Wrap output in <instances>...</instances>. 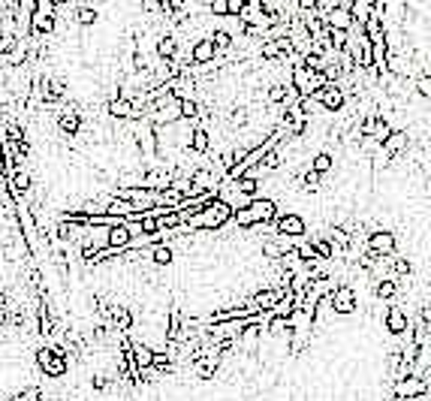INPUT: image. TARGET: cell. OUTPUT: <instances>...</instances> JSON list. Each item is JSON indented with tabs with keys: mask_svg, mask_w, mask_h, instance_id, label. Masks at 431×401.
I'll use <instances>...</instances> for the list:
<instances>
[{
	"mask_svg": "<svg viewBox=\"0 0 431 401\" xmlns=\"http://www.w3.org/2000/svg\"><path fill=\"white\" fill-rule=\"evenodd\" d=\"M317 100H320V106L326 112H341L347 106V94L341 85H335V82H326L323 85V90H317Z\"/></svg>",
	"mask_w": 431,
	"mask_h": 401,
	"instance_id": "6",
	"label": "cell"
},
{
	"mask_svg": "<svg viewBox=\"0 0 431 401\" xmlns=\"http://www.w3.org/2000/svg\"><path fill=\"white\" fill-rule=\"evenodd\" d=\"M230 221H232V208L214 196V199H211L206 208H199V211H196V215H190V217H187V221H184V230L217 232V230H223V226L230 223Z\"/></svg>",
	"mask_w": 431,
	"mask_h": 401,
	"instance_id": "1",
	"label": "cell"
},
{
	"mask_svg": "<svg viewBox=\"0 0 431 401\" xmlns=\"http://www.w3.org/2000/svg\"><path fill=\"white\" fill-rule=\"evenodd\" d=\"M36 365L42 368L45 377H64L66 374V350L64 347H40L36 350Z\"/></svg>",
	"mask_w": 431,
	"mask_h": 401,
	"instance_id": "3",
	"label": "cell"
},
{
	"mask_svg": "<svg viewBox=\"0 0 431 401\" xmlns=\"http://www.w3.org/2000/svg\"><path fill=\"white\" fill-rule=\"evenodd\" d=\"M395 232H389V230H377V232H368V239H365V247H368V254H374V256H392L395 254Z\"/></svg>",
	"mask_w": 431,
	"mask_h": 401,
	"instance_id": "4",
	"label": "cell"
},
{
	"mask_svg": "<svg viewBox=\"0 0 431 401\" xmlns=\"http://www.w3.org/2000/svg\"><path fill=\"white\" fill-rule=\"evenodd\" d=\"M58 130L66 136H75L82 130V112L75 106H66L64 112H58Z\"/></svg>",
	"mask_w": 431,
	"mask_h": 401,
	"instance_id": "10",
	"label": "cell"
},
{
	"mask_svg": "<svg viewBox=\"0 0 431 401\" xmlns=\"http://www.w3.org/2000/svg\"><path fill=\"white\" fill-rule=\"evenodd\" d=\"M178 36H172V34H160L157 36V45H154V51H157V58H172L178 51Z\"/></svg>",
	"mask_w": 431,
	"mask_h": 401,
	"instance_id": "17",
	"label": "cell"
},
{
	"mask_svg": "<svg viewBox=\"0 0 431 401\" xmlns=\"http://www.w3.org/2000/svg\"><path fill=\"white\" fill-rule=\"evenodd\" d=\"M106 387H109V377H106V374H97V377H94V389H106Z\"/></svg>",
	"mask_w": 431,
	"mask_h": 401,
	"instance_id": "30",
	"label": "cell"
},
{
	"mask_svg": "<svg viewBox=\"0 0 431 401\" xmlns=\"http://www.w3.org/2000/svg\"><path fill=\"white\" fill-rule=\"evenodd\" d=\"M311 169H314V172H320V175H326V172L332 169V154H326V151H320V154L314 157Z\"/></svg>",
	"mask_w": 431,
	"mask_h": 401,
	"instance_id": "23",
	"label": "cell"
},
{
	"mask_svg": "<svg viewBox=\"0 0 431 401\" xmlns=\"http://www.w3.org/2000/svg\"><path fill=\"white\" fill-rule=\"evenodd\" d=\"M284 290H286V287H269V290H260V293H254V296H251V302H254L256 308H260V311H269V308H271L278 299L284 296Z\"/></svg>",
	"mask_w": 431,
	"mask_h": 401,
	"instance_id": "13",
	"label": "cell"
},
{
	"mask_svg": "<svg viewBox=\"0 0 431 401\" xmlns=\"http://www.w3.org/2000/svg\"><path fill=\"white\" fill-rule=\"evenodd\" d=\"M133 206L127 199H121V196H109V202H106V215H112V217H121L124 221L127 215H133Z\"/></svg>",
	"mask_w": 431,
	"mask_h": 401,
	"instance_id": "18",
	"label": "cell"
},
{
	"mask_svg": "<svg viewBox=\"0 0 431 401\" xmlns=\"http://www.w3.org/2000/svg\"><path fill=\"white\" fill-rule=\"evenodd\" d=\"M296 6H299V12H317L314 10V0H296Z\"/></svg>",
	"mask_w": 431,
	"mask_h": 401,
	"instance_id": "29",
	"label": "cell"
},
{
	"mask_svg": "<svg viewBox=\"0 0 431 401\" xmlns=\"http://www.w3.org/2000/svg\"><path fill=\"white\" fill-rule=\"evenodd\" d=\"M301 187H305L308 193H317L323 187V175H320V172H314V169H308L305 178H301Z\"/></svg>",
	"mask_w": 431,
	"mask_h": 401,
	"instance_id": "22",
	"label": "cell"
},
{
	"mask_svg": "<svg viewBox=\"0 0 431 401\" xmlns=\"http://www.w3.org/2000/svg\"><path fill=\"white\" fill-rule=\"evenodd\" d=\"M42 398V392L36 389V387H27L25 392H19V396H12L10 401H40Z\"/></svg>",
	"mask_w": 431,
	"mask_h": 401,
	"instance_id": "27",
	"label": "cell"
},
{
	"mask_svg": "<svg viewBox=\"0 0 431 401\" xmlns=\"http://www.w3.org/2000/svg\"><path fill=\"white\" fill-rule=\"evenodd\" d=\"M278 217V206L275 199H266V196H254L245 208H236L232 211V221L241 230H251V226H260V223H271Z\"/></svg>",
	"mask_w": 431,
	"mask_h": 401,
	"instance_id": "2",
	"label": "cell"
},
{
	"mask_svg": "<svg viewBox=\"0 0 431 401\" xmlns=\"http://www.w3.org/2000/svg\"><path fill=\"white\" fill-rule=\"evenodd\" d=\"M395 293H398V281H395V278H383V281H377V287H374V296L377 299H395Z\"/></svg>",
	"mask_w": 431,
	"mask_h": 401,
	"instance_id": "20",
	"label": "cell"
},
{
	"mask_svg": "<svg viewBox=\"0 0 431 401\" xmlns=\"http://www.w3.org/2000/svg\"><path fill=\"white\" fill-rule=\"evenodd\" d=\"M49 3H55V6H58V10H60V6H64V0H49Z\"/></svg>",
	"mask_w": 431,
	"mask_h": 401,
	"instance_id": "31",
	"label": "cell"
},
{
	"mask_svg": "<svg viewBox=\"0 0 431 401\" xmlns=\"http://www.w3.org/2000/svg\"><path fill=\"white\" fill-rule=\"evenodd\" d=\"M75 25H79V27H94L97 25V15H100V12H97L94 10V6H75Z\"/></svg>",
	"mask_w": 431,
	"mask_h": 401,
	"instance_id": "19",
	"label": "cell"
},
{
	"mask_svg": "<svg viewBox=\"0 0 431 401\" xmlns=\"http://www.w3.org/2000/svg\"><path fill=\"white\" fill-rule=\"evenodd\" d=\"M417 94L422 97V100H428V97H431V75L428 73H422L417 79Z\"/></svg>",
	"mask_w": 431,
	"mask_h": 401,
	"instance_id": "25",
	"label": "cell"
},
{
	"mask_svg": "<svg viewBox=\"0 0 431 401\" xmlns=\"http://www.w3.org/2000/svg\"><path fill=\"white\" fill-rule=\"evenodd\" d=\"M392 271H395L398 278H407L410 275V263H407L404 256H395V260H392Z\"/></svg>",
	"mask_w": 431,
	"mask_h": 401,
	"instance_id": "28",
	"label": "cell"
},
{
	"mask_svg": "<svg viewBox=\"0 0 431 401\" xmlns=\"http://www.w3.org/2000/svg\"><path fill=\"white\" fill-rule=\"evenodd\" d=\"M326 299H329V308L335 314H353L356 311V293H353V287H347V284H338Z\"/></svg>",
	"mask_w": 431,
	"mask_h": 401,
	"instance_id": "5",
	"label": "cell"
},
{
	"mask_svg": "<svg viewBox=\"0 0 431 401\" xmlns=\"http://www.w3.org/2000/svg\"><path fill=\"white\" fill-rule=\"evenodd\" d=\"M386 329H389L395 338H398V335H404V332H407V314H404L398 305H392L389 311H386Z\"/></svg>",
	"mask_w": 431,
	"mask_h": 401,
	"instance_id": "14",
	"label": "cell"
},
{
	"mask_svg": "<svg viewBox=\"0 0 431 401\" xmlns=\"http://www.w3.org/2000/svg\"><path fill=\"white\" fill-rule=\"evenodd\" d=\"M142 10H145V15H151V19H160L163 3H160V0H142Z\"/></svg>",
	"mask_w": 431,
	"mask_h": 401,
	"instance_id": "26",
	"label": "cell"
},
{
	"mask_svg": "<svg viewBox=\"0 0 431 401\" xmlns=\"http://www.w3.org/2000/svg\"><path fill=\"white\" fill-rule=\"evenodd\" d=\"M214 58H217V49L208 36H202V40H196L190 45V64H211Z\"/></svg>",
	"mask_w": 431,
	"mask_h": 401,
	"instance_id": "11",
	"label": "cell"
},
{
	"mask_svg": "<svg viewBox=\"0 0 431 401\" xmlns=\"http://www.w3.org/2000/svg\"><path fill=\"white\" fill-rule=\"evenodd\" d=\"M301 64H305L311 73H323V70H326V64H329V58L317 55V51H308V55H301Z\"/></svg>",
	"mask_w": 431,
	"mask_h": 401,
	"instance_id": "21",
	"label": "cell"
},
{
	"mask_svg": "<svg viewBox=\"0 0 431 401\" xmlns=\"http://www.w3.org/2000/svg\"><path fill=\"white\" fill-rule=\"evenodd\" d=\"M305 221L299 215H278L275 217V236H284V239H301L305 236Z\"/></svg>",
	"mask_w": 431,
	"mask_h": 401,
	"instance_id": "7",
	"label": "cell"
},
{
	"mask_svg": "<svg viewBox=\"0 0 431 401\" xmlns=\"http://www.w3.org/2000/svg\"><path fill=\"white\" fill-rule=\"evenodd\" d=\"M320 19L329 30H350L353 27V15L347 6H335V10H329L326 15H320Z\"/></svg>",
	"mask_w": 431,
	"mask_h": 401,
	"instance_id": "9",
	"label": "cell"
},
{
	"mask_svg": "<svg viewBox=\"0 0 431 401\" xmlns=\"http://www.w3.org/2000/svg\"><path fill=\"white\" fill-rule=\"evenodd\" d=\"M187 145H190L196 154H208V148H211V139H208V130L206 127H193L190 130V142H187Z\"/></svg>",
	"mask_w": 431,
	"mask_h": 401,
	"instance_id": "16",
	"label": "cell"
},
{
	"mask_svg": "<svg viewBox=\"0 0 431 401\" xmlns=\"http://www.w3.org/2000/svg\"><path fill=\"white\" fill-rule=\"evenodd\" d=\"M422 392H428V380L419 374H407L395 380V398H417Z\"/></svg>",
	"mask_w": 431,
	"mask_h": 401,
	"instance_id": "8",
	"label": "cell"
},
{
	"mask_svg": "<svg viewBox=\"0 0 431 401\" xmlns=\"http://www.w3.org/2000/svg\"><path fill=\"white\" fill-rule=\"evenodd\" d=\"M260 51H262V58H266V60H281V49H278L275 40H266Z\"/></svg>",
	"mask_w": 431,
	"mask_h": 401,
	"instance_id": "24",
	"label": "cell"
},
{
	"mask_svg": "<svg viewBox=\"0 0 431 401\" xmlns=\"http://www.w3.org/2000/svg\"><path fill=\"white\" fill-rule=\"evenodd\" d=\"M145 256H151L154 260V266H169L172 260H175V254H172V247L169 245H163V241H157V245H151Z\"/></svg>",
	"mask_w": 431,
	"mask_h": 401,
	"instance_id": "15",
	"label": "cell"
},
{
	"mask_svg": "<svg viewBox=\"0 0 431 401\" xmlns=\"http://www.w3.org/2000/svg\"><path fill=\"white\" fill-rule=\"evenodd\" d=\"M407 142H410V136H407L404 130H392L386 139L380 142V145H383V154H386V157H398V154H402V151L407 148Z\"/></svg>",
	"mask_w": 431,
	"mask_h": 401,
	"instance_id": "12",
	"label": "cell"
}]
</instances>
